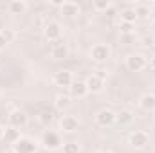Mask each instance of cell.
Masks as SVG:
<instances>
[{
	"label": "cell",
	"mask_w": 155,
	"mask_h": 153,
	"mask_svg": "<svg viewBox=\"0 0 155 153\" xmlns=\"http://www.w3.org/2000/svg\"><path fill=\"white\" fill-rule=\"evenodd\" d=\"M90 56H92L94 61L103 63V61H107V60L110 58V47L105 45V43H96V45L92 47V50H90Z\"/></svg>",
	"instance_id": "1"
},
{
	"label": "cell",
	"mask_w": 155,
	"mask_h": 153,
	"mask_svg": "<svg viewBox=\"0 0 155 153\" xmlns=\"http://www.w3.org/2000/svg\"><path fill=\"white\" fill-rule=\"evenodd\" d=\"M126 67H128V70H132V72H141V70L146 67V60H144V56H141V54H130V56L126 58Z\"/></svg>",
	"instance_id": "2"
},
{
	"label": "cell",
	"mask_w": 155,
	"mask_h": 153,
	"mask_svg": "<svg viewBox=\"0 0 155 153\" xmlns=\"http://www.w3.org/2000/svg\"><path fill=\"white\" fill-rule=\"evenodd\" d=\"M96 122H97L99 126L107 128V126H110V124L116 122V114H114L112 110H108V108H103V110H99L97 115H96Z\"/></svg>",
	"instance_id": "3"
},
{
	"label": "cell",
	"mask_w": 155,
	"mask_h": 153,
	"mask_svg": "<svg viewBox=\"0 0 155 153\" xmlns=\"http://www.w3.org/2000/svg\"><path fill=\"white\" fill-rule=\"evenodd\" d=\"M43 34L49 41H58L60 36H61V25L56 24V22H49L43 29Z\"/></svg>",
	"instance_id": "4"
},
{
	"label": "cell",
	"mask_w": 155,
	"mask_h": 153,
	"mask_svg": "<svg viewBox=\"0 0 155 153\" xmlns=\"http://www.w3.org/2000/svg\"><path fill=\"white\" fill-rule=\"evenodd\" d=\"M15 153H35L36 151V144L31 139H20L13 144Z\"/></svg>",
	"instance_id": "5"
},
{
	"label": "cell",
	"mask_w": 155,
	"mask_h": 153,
	"mask_svg": "<svg viewBox=\"0 0 155 153\" xmlns=\"http://www.w3.org/2000/svg\"><path fill=\"white\" fill-rule=\"evenodd\" d=\"M41 142H43V146L47 150H58L61 146V139H60V135L56 132H47L43 135V141Z\"/></svg>",
	"instance_id": "6"
},
{
	"label": "cell",
	"mask_w": 155,
	"mask_h": 153,
	"mask_svg": "<svg viewBox=\"0 0 155 153\" xmlns=\"http://www.w3.org/2000/svg\"><path fill=\"white\" fill-rule=\"evenodd\" d=\"M130 142H132L134 148L141 150V148H146V144L150 142V137H148L146 132H134L130 135Z\"/></svg>",
	"instance_id": "7"
},
{
	"label": "cell",
	"mask_w": 155,
	"mask_h": 153,
	"mask_svg": "<svg viewBox=\"0 0 155 153\" xmlns=\"http://www.w3.org/2000/svg\"><path fill=\"white\" fill-rule=\"evenodd\" d=\"M9 122H11V126L13 128H24L25 124H27V115L25 112H22V110H13L11 114H9Z\"/></svg>",
	"instance_id": "8"
},
{
	"label": "cell",
	"mask_w": 155,
	"mask_h": 153,
	"mask_svg": "<svg viewBox=\"0 0 155 153\" xmlns=\"http://www.w3.org/2000/svg\"><path fill=\"white\" fill-rule=\"evenodd\" d=\"M60 126H61V130L63 132H76L78 128H79V121H78L74 115H63L61 117V121H60Z\"/></svg>",
	"instance_id": "9"
},
{
	"label": "cell",
	"mask_w": 155,
	"mask_h": 153,
	"mask_svg": "<svg viewBox=\"0 0 155 153\" xmlns=\"http://www.w3.org/2000/svg\"><path fill=\"white\" fill-rule=\"evenodd\" d=\"M54 83L58 86H69L71 88V85L74 83L72 81V72H69V70H58L54 74Z\"/></svg>",
	"instance_id": "10"
},
{
	"label": "cell",
	"mask_w": 155,
	"mask_h": 153,
	"mask_svg": "<svg viewBox=\"0 0 155 153\" xmlns=\"http://www.w3.org/2000/svg\"><path fill=\"white\" fill-rule=\"evenodd\" d=\"M87 88H88V92H92V94H97V92H101L103 90V86H105V83H103V77H99L97 74H94V76H90L87 81Z\"/></svg>",
	"instance_id": "11"
},
{
	"label": "cell",
	"mask_w": 155,
	"mask_h": 153,
	"mask_svg": "<svg viewBox=\"0 0 155 153\" xmlns=\"http://www.w3.org/2000/svg\"><path fill=\"white\" fill-rule=\"evenodd\" d=\"M87 94H88V88L85 81H74L71 85V97H85Z\"/></svg>",
	"instance_id": "12"
},
{
	"label": "cell",
	"mask_w": 155,
	"mask_h": 153,
	"mask_svg": "<svg viewBox=\"0 0 155 153\" xmlns=\"http://www.w3.org/2000/svg\"><path fill=\"white\" fill-rule=\"evenodd\" d=\"M51 54H52L54 60H63V58H67L69 49H67L65 43H61V41H54V43H52V50H51Z\"/></svg>",
	"instance_id": "13"
},
{
	"label": "cell",
	"mask_w": 155,
	"mask_h": 153,
	"mask_svg": "<svg viewBox=\"0 0 155 153\" xmlns=\"http://www.w3.org/2000/svg\"><path fill=\"white\" fill-rule=\"evenodd\" d=\"M60 9H61V15L67 16V18H72V16L79 15V5L76 2H63V5Z\"/></svg>",
	"instance_id": "14"
},
{
	"label": "cell",
	"mask_w": 155,
	"mask_h": 153,
	"mask_svg": "<svg viewBox=\"0 0 155 153\" xmlns=\"http://www.w3.org/2000/svg\"><path fill=\"white\" fill-rule=\"evenodd\" d=\"M141 108L146 110V112H153L155 110V94H144L139 101Z\"/></svg>",
	"instance_id": "15"
},
{
	"label": "cell",
	"mask_w": 155,
	"mask_h": 153,
	"mask_svg": "<svg viewBox=\"0 0 155 153\" xmlns=\"http://www.w3.org/2000/svg\"><path fill=\"white\" fill-rule=\"evenodd\" d=\"M25 9H27V4L22 2V0H13V2L9 4V11H11L13 15H22Z\"/></svg>",
	"instance_id": "16"
},
{
	"label": "cell",
	"mask_w": 155,
	"mask_h": 153,
	"mask_svg": "<svg viewBox=\"0 0 155 153\" xmlns=\"http://www.w3.org/2000/svg\"><path fill=\"white\" fill-rule=\"evenodd\" d=\"M132 119H134V115H132V112H128V110H123V112L116 114V122H117V124H121V126L130 124V122H132Z\"/></svg>",
	"instance_id": "17"
},
{
	"label": "cell",
	"mask_w": 155,
	"mask_h": 153,
	"mask_svg": "<svg viewBox=\"0 0 155 153\" xmlns=\"http://www.w3.org/2000/svg\"><path fill=\"white\" fill-rule=\"evenodd\" d=\"M135 20H137L135 9H124V11H121V22H124V24H135Z\"/></svg>",
	"instance_id": "18"
},
{
	"label": "cell",
	"mask_w": 155,
	"mask_h": 153,
	"mask_svg": "<svg viewBox=\"0 0 155 153\" xmlns=\"http://www.w3.org/2000/svg\"><path fill=\"white\" fill-rule=\"evenodd\" d=\"M4 137H5V141H9L11 144H15L16 141H20V139H22V137H20V132H18L16 128H13V126H11V128H7V130L4 132Z\"/></svg>",
	"instance_id": "19"
},
{
	"label": "cell",
	"mask_w": 155,
	"mask_h": 153,
	"mask_svg": "<svg viewBox=\"0 0 155 153\" xmlns=\"http://www.w3.org/2000/svg\"><path fill=\"white\" fill-rule=\"evenodd\" d=\"M92 5H94L96 11H107V9H110V2L108 0H96Z\"/></svg>",
	"instance_id": "20"
},
{
	"label": "cell",
	"mask_w": 155,
	"mask_h": 153,
	"mask_svg": "<svg viewBox=\"0 0 155 153\" xmlns=\"http://www.w3.org/2000/svg\"><path fill=\"white\" fill-rule=\"evenodd\" d=\"M71 105V97L69 96H58L56 97V106L58 108H67Z\"/></svg>",
	"instance_id": "21"
},
{
	"label": "cell",
	"mask_w": 155,
	"mask_h": 153,
	"mask_svg": "<svg viewBox=\"0 0 155 153\" xmlns=\"http://www.w3.org/2000/svg\"><path fill=\"white\" fill-rule=\"evenodd\" d=\"M63 153H79V144L78 142H65Z\"/></svg>",
	"instance_id": "22"
},
{
	"label": "cell",
	"mask_w": 155,
	"mask_h": 153,
	"mask_svg": "<svg viewBox=\"0 0 155 153\" xmlns=\"http://www.w3.org/2000/svg\"><path fill=\"white\" fill-rule=\"evenodd\" d=\"M135 15H137V18L141 16V18H146L148 15H150V7H146V5H137L135 7Z\"/></svg>",
	"instance_id": "23"
},
{
	"label": "cell",
	"mask_w": 155,
	"mask_h": 153,
	"mask_svg": "<svg viewBox=\"0 0 155 153\" xmlns=\"http://www.w3.org/2000/svg\"><path fill=\"white\" fill-rule=\"evenodd\" d=\"M0 36L5 40L7 43H11V41L15 40V33H13L11 29H2V31H0Z\"/></svg>",
	"instance_id": "24"
},
{
	"label": "cell",
	"mask_w": 155,
	"mask_h": 153,
	"mask_svg": "<svg viewBox=\"0 0 155 153\" xmlns=\"http://www.w3.org/2000/svg\"><path fill=\"white\" fill-rule=\"evenodd\" d=\"M132 27H134V24H124V22H121V25H119V29H121L123 34H130L132 33Z\"/></svg>",
	"instance_id": "25"
},
{
	"label": "cell",
	"mask_w": 155,
	"mask_h": 153,
	"mask_svg": "<svg viewBox=\"0 0 155 153\" xmlns=\"http://www.w3.org/2000/svg\"><path fill=\"white\" fill-rule=\"evenodd\" d=\"M51 119H52V115H51V112H43V117H41V121H43V122H49Z\"/></svg>",
	"instance_id": "26"
},
{
	"label": "cell",
	"mask_w": 155,
	"mask_h": 153,
	"mask_svg": "<svg viewBox=\"0 0 155 153\" xmlns=\"http://www.w3.org/2000/svg\"><path fill=\"white\" fill-rule=\"evenodd\" d=\"M5 45H7V41H5V40L2 38V36H0V50H2V49H4Z\"/></svg>",
	"instance_id": "27"
},
{
	"label": "cell",
	"mask_w": 155,
	"mask_h": 153,
	"mask_svg": "<svg viewBox=\"0 0 155 153\" xmlns=\"http://www.w3.org/2000/svg\"><path fill=\"white\" fill-rule=\"evenodd\" d=\"M150 67H152V69H153V70H155V56H153V58H152V61H150Z\"/></svg>",
	"instance_id": "28"
},
{
	"label": "cell",
	"mask_w": 155,
	"mask_h": 153,
	"mask_svg": "<svg viewBox=\"0 0 155 153\" xmlns=\"http://www.w3.org/2000/svg\"><path fill=\"white\" fill-rule=\"evenodd\" d=\"M144 41H146L144 45H152V41H153V40H152V38H144Z\"/></svg>",
	"instance_id": "29"
},
{
	"label": "cell",
	"mask_w": 155,
	"mask_h": 153,
	"mask_svg": "<svg viewBox=\"0 0 155 153\" xmlns=\"http://www.w3.org/2000/svg\"><path fill=\"white\" fill-rule=\"evenodd\" d=\"M4 132H5V130H4V128H2V126H0V139H2V137H4Z\"/></svg>",
	"instance_id": "30"
},
{
	"label": "cell",
	"mask_w": 155,
	"mask_h": 153,
	"mask_svg": "<svg viewBox=\"0 0 155 153\" xmlns=\"http://www.w3.org/2000/svg\"><path fill=\"white\" fill-rule=\"evenodd\" d=\"M152 11H153V13H155V2H153V4H152Z\"/></svg>",
	"instance_id": "31"
},
{
	"label": "cell",
	"mask_w": 155,
	"mask_h": 153,
	"mask_svg": "<svg viewBox=\"0 0 155 153\" xmlns=\"http://www.w3.org/2000/svg\"><path fill=\"white\" fill-rule=\"evenodd\" d=\"M101 153H110V151H101Z\"/></svg>",
	"instance_id": "32"
},
{
	"label": "cell",
	"mask_w": 155,
	"mask_h": 153,
	"mask_svg": "<svg viewBox=\"0 0 155 153\" xmlns=\"http://www.w3.org/2000/svg\"><path fill=\"white\" fill-rule=\"evenodd\" d=\"M0 97H2V90H0Z\"/></svg>",
	"instance_id": "33"
},
{
	"label": "cell",
	"mask_w": 155,
	"mask_h": 153,
	"mask_svg": "<svg viewBox=\"0 0 155 153\" xmlns=\"http://www.w3.org/2000/svg\"><path fill=\"white\" fill-rule=\"evenodd\" d=\"M153 117H155V110H153Z\"/></svg>",
	"instance_id": "34"
}]
</instances>
